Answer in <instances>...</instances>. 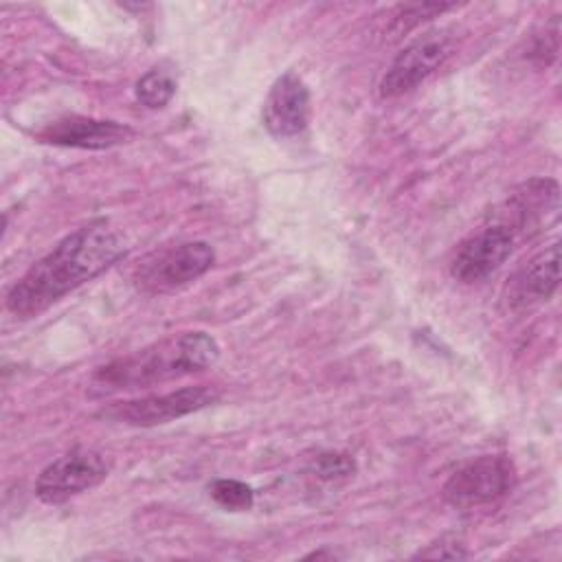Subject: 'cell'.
<instances>
[{
    "label": "cell",
    "instance_id": "obj_1",
    "mask_svg": "<svg viewBox=\"0 0 562 562\" xmlns=\"http://www.w3.org/2000/svg\"><path fill=\"white\" fill-rule=\"evenodd\" d=\"M125 255L127 244L121 233L103 220L90 222L66 235L11 285L7 310L20 321L35 318Z\"/></svg>",
    "mask_w": 562,
    "mask_h": 562
},
{
    "label": "cell",
    "instance_id": "obj_2",
    "mask_svg": "<svg viewBox=\"0 0 562 562\" xmlns=\"http://www.w3.org/2000/svg\"><path fill=\"white\" fill-rule=\"evenodd\" d=\"M220 358L217 340L206 331H180L130 356L99 367L88 384L90 397L149 389L184 375L202 373Z\"/></svg>",
    "mask_w": 562,
    "mask_h": 562
},
{
    "label": "cell",
    "instance_id": "obj_3",
    "mask_svg": "<svg viewBox=\"0 0 562 562\" xmlns=\"http://www.w3.org/2000/svg\"><path fill=\"white\" fill-rule=\"evenodd\" d=\"M215 263V250L209 241L193 239L176 246H165L140 259L132 281L143 294H167L180 290Z\"/></svg>",
    "mask_w": 562,
    "mask_h": 562
},
{
    "label": "cell",
    "instance_id": "obj_4",
    "mask_svg": "<svg viewBox=\"0 0 562 562\" xmlns=\"http://www.w3.org/2000/svg\"><path fill=\"white\" fill-rule=\"evenodd\" d=\"M220 397H222V391L217 386L193 384V386H182L167 393H151L136 400L108 404L97 413V417L114 424L149 428V426L167 424L184 415L198 413L206 406H213L220 402Z\"/></svg>",
    "mask_w": 562,
    "mask_h": 562
},
{
    "label": "cell",
    "instance_id": "obj_5",
    "mask_svg": "<svg viewBox=\"0 0 562 562\" xmlns=\"http://www.w3.org/2000/svg\"><path fill=\"white\" fill-rule=\"evenodd\" d=\"M516 465L505 454H483L457 468L443 483V501L454 509L468 512L494 505L516 485Z\"/></svg>",
    "mask_w": 562,
    "mask_h": 562
},
{
    "label": "cell",
    "instance_id": "obj_6",
    "mask_svg": "<svg viewBox=\"0 0 562 562\" xmlns=\"http://www.w3.org/2000/svg\"><path fill=\"white\" fill-rule=\"evenodd\" d=\"M452 48L454 40L448 31H430L415 37L395 55L380 79V97L395 99L415 90L452 55Z\"/></svg>",
    "mask_w": 562,
    "mask_h": 562
},
{
    "label": "cell",
    "instance_id": "obj_7",
    "mask_svg": "<svg viewBox=\"0 0 562 562\" xmlns=\"http://www.w3.org/2000/svg\"><path fill=\"white\" fill-rule=\"evenodd\" d=\"M110 472L108 459L90 448H72L50 461L35 481V494L42 503L59 505L97 487Z\"/></svg>",
    "mask_w": 562,
    "mask_h": 562
},
{
    "label": "cell",
    "instance_id": "obj_8",
    "mask_svg": "<svg viewBox=\"0 0 562 562\" xmlns=\"http://www.w3.org/2000/svg\"><path fill=\"white\" fill-rule=\"evenodd\" d=\"M516 235L498 222H492L465 237L450 261V274L459 283H479L494 274L514 252Z\"/></svg>",
    "mask_w": 562,
    "mask_h": 562
},
{
    "label": "cell",
    "instance_id": "obj_9",
    "mask_svg": "<svg viewBox=\"0 0 562 562\" xmlns=\"http://www.w3.org/2000/svg\"><path fill=\"white\" fill-rule=\"evenodd\" d=\"M134 130L119 121L92 119L81 114H68L46 123L35 138L55 147L72 149H110L132 140Z\"/></svg>",
    "mask_w": 562,
    "mask_h": 562
},
{
    "label": "cell",
    "instance_id": "obj_10",
    "mask_svg": "<svg viewBox=\"0 0 562 562\" xmlns=\"http://www.w3.org/2000/svg\"><path fill=\"white\" fill-rule=\"evenodd\" d=\"M560 285V244L553 241L522 263L507 283L505 301L512 312H529L547 303Z\"/></svg>",
    "mask_w": 562,
    "mask_h": 562
},
{
    "label": "cell",
    "instance_id": "obj_11",
    "mask_svg": "<svg viewBox=\"0 0 562 562\" xmlns=\"http://www.w3.org/2000/svg\"><path fill=\"white\" fill-rule=\"evenodd\" d=\"M261 114L272 136L290 138L301 134L310 123V90L303 79L294 72L281 75L272 83Z\"/></svg>",
    "mask_w": 562,
    "mask_h": 562
},
{
    "label": "cell",
    "instance_id": "obj_12",
    "mask_svg": "<svg viewBox=\"0 0 562 562\" xmlns=\"http://www.w3.org/2000/svg\"><path fill=\"white\" fill-rule=\"evenodd\" d=\"M560 189L555 180L549 178H533L520 184L503 204V211L496 213V222L505 224L516 237L522 231L533 228L549 213L555 215L558 211Z\"/></svg>",
    "mask_w": 562,
    "mask_h": 562
},
{
    "label": "cell",
    "instance_id": "obj_13",
    "mask_svg": "<svg viewBox=\"0 0 562 562\" xmlns=\"http://www.w3.org/2000/svg\"><path fill=\"white\" fill-rule=\"evenodd\" d=\"M176 77L171 70L162 68V66H156L151 70H147L138 81H136V88H134V94H136V101L149 110H158V108H165L171 97L176 94Z\"/></svg>",
    "mask_w": 562,
    "mask_h": 562
},
{
    "label": "cell",
    "instance_id": "obj_14",
    "mask_svg": "<svg viewBox=\"0 0 562 562\" xmlns=\"http://www.w3.org/2000/svg\"><path fill=\"white\" fill-rule=\"evenodd\" d=\"M209 496L226 512H246L255 503V492L237 479H215L209 485Z\"/></svg>",
    "mask_w": 562,
    "mask_h": 562
},
{
    "label": "cell",
    "instance_id": "obj_15",
    "mask_svg": "<svg viewBox=\"0 0 562 562\" xmlns=\"http://www.w3.org/2000/svg\"><path fill=\"white\" fill-rule=\"evenodd\" d=\"M448 9H454V4L448 2H417V4H400L395 9V13L391 15L389 22V33L393 37L408 33L411 29H415L419 22L435 18Z\"/></svg>",
    "mask_w": 562,
    "mask_h": 562
},
{
    "label": "cell",
    "instance_id": "obj_16",
    "mask_svg": "<svg viewBox=\"0 0 562 562\" xmlns=\"http://www.w3.org/2000/svg\"><path fill=\"white\" fill-rule=\"evenodd\" d=\"M310 468L321 481H342L353 476L356 461L347 452H321L312 459Z\"/></svg>",
    "mask_w": 562,
    "mask_h": 562
},
{
    "label": "cell",
    "instance_id": "obj_17",
    "mask_svg": "<svg viewBox=\"0 0 562 562\" xmlns=\"http://www.w3.org/2000/svg\"><path fill=\"white\" fill-rule=\"evenodd\" d=\"M415 558H432V560H463L468 558V549L465 544L454 538V536H441L439 540H435L432 544H428L426 549H419L415 553Z\"/></svg>",
    "mask_w": 562,
    "mask_h": 562
}]
</instances>
